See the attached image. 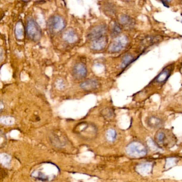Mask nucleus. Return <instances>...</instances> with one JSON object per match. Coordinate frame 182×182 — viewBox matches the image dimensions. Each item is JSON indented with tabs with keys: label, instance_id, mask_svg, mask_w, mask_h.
Returning a JSON list of instances; mask_svg holds the SVG:
<instances>
[{
	"label": "nucleus",
	"instance_id": "f257e3e1",
	"mask_svg": "<svg viewBox=\"0 0 182 182\" xmlns=\"http://www.w3.org/2000/svg\"><path fill=\"white\" fill-rule=\"evenodd\" d=\"M126 152L129 156L139 158L146 155L147 153V149L142 142L133 141L126 146Z\"/></svg>",
	"mask_w": 182,
	"mask_h": 182
},
{
	"label": "nucleus",
	"instance_id": "f03ea898",
	"mask_svg": "<svg viewBox=\"0 0 182 182\" xmlns=\"http://www.w3.org/2000/svg\"><path fill=\"white\" fill-rule=\"evenodd\" d=\"M155 141L158 145L161 147H170L172 146L174 139L173 135L169 133V131L164 130H159L156 133L155 136Z\"/></svg>",
	"mask_w": 182,
	"mask_h": 182
},
{
	"label": "nucleus",
	"instance_id": "7ed1b4c3",
	"mask_svg": "<svg viewBox=\"0 0 182 182\" xmlns=\"http://www.w3.org/2000/svg\"><path fill=\"white\" fill-rule=\"evenodd\" d=\"M26 33L29 38L33 41L39 40L41 37V29L38 24L32 19H30L27 21Z\"/></svg>",
	"mask_w": 182,
	"mask_h": 182
},
{
	"label": "nucleus",
	"instance_id": "20e7f679",
	"mask_svg": "<svg viewBox=\"0 0 182 182\" xmlns=\"http://www.w3.org/2000/svg\"><path fill=\"white\" fill-rule=\"evenodd\" d=\"M127 44L128 39L126 36H117L110 45L108 50L111 52H119L123 50Z\"/></svg>",
	"mask_w": 182,
	"mask_h": 182
},
{
	"label": "nucleus",
	"instance_id": "39448f33",
	"mask_svg": "<svg viewBox=\"0 0 182 182\" xmlns=\"http://www.w3.org/2000/svg\"><path fill=\"white\" fill-rule=\"evenodd\" d=\"M48 26L51 31L58 32L62 31L64 28L65 21L59 15H54L49 19Z\"/></svg>",
	"mask_w": 182,
	"mask_h": 182
},
{
	"label": "nucleus",
	"instance_id": "423d86ee",
	"mask_svg": "<svg viewBox=\"0 0 182 182\" xmlns=\"http://www.w3.org/2000/svg\"><path fill=\"white\" fill-rule=\"evenodd\" d=\"M87 74V68L85 65L81 63H79L75 65L73 70L72 74L75 79L82 80L84 79Z\"/></svg>",
	"mask_w": 182,
	"mask_h": 182
},
{
	"label": "nucleus",
	"instance_id": "0eeeda50",
	"mask_svg": "<svg viewBox=\"0 0 182 182\" xmlns=\"http://www.w3.org/2000/svg\"><path fill=\"white\" fill-rule=\"evenodd\" d=\"M55 169H56V167H54L52 169H48V170L47 169L46 170L43 169H39V170L36 169L32 172V176L34 178L38 179L39 181H49V179L50 178V176L51 175L48 173H50V171H52Z\"/></svg>",
	"mask_w": 182,
	"mask_h": 182
},
{
	"label": "nucleus",
	"instance_id": "6e6552de",
	"mask_svg": "<svg viewBox=\"0 0 182 182\" xmlns=\"http://www.w3.org/2000/svg\"><path fill=\"white\" fill-rule=\"evenodd\" d=\"M106 32V27L104 25H98L95 26L89 31L88 34V39L93 41L95 39L105 35Z\"/></svg>",
	"mask_w": 182,
	"mask_h": 182
},
{
	"label": "nucleus",
	"instance_id": "1a4fd4ad",
	"mask_svg": "<svg viewBox=\"0 0 182 182\" xmlns=\"http://www.w3.org/2000/svg\"><path fill=\"white\" fill-rule=\"evenodd\" d=\"M108 43V38L105 35L101 36L92 41L91 48L94 50H101L104 49Z\"/></svg>",
	"mask_w": 182,
	"mask_h": 182
},
{
	"label": "nucleus",
	"instance_id": "9d476101",
	"mask_svg": "<svg viewBox=\"0 0 182 182\" xmlns=\"http://www.w3.org/2000/svg\"><path fill=\"white\" fill-rule=\"evenodd\" d=\"M99 83L96 80L88 79L82 82L80 87L85 91H92L96 90L99 87Z\"/></svg>",
	"mask_w": 182,
	"mask_h": 182
},
{
	"label": "nucleus",
	"instance_id": "9b49d317",
	"mask_svg": "<svg viewBox=\"0 0 182 182\" xmlns=\"http://www.w3.org/2000/svg\"><path fill=\"white\" fill-rule=\"evenodd\" d=\"M172 71V66L166 67L156 77L155 79L156 82L158 83H163L164 82H166L171 74Z\"/></svg>",
	"mask_w": 182,
	"mask_h": 182
},
{
	"label": "nucleus",
	"instance_id": "f8f14e48",
	"mask_svg": "<svg viewBox=\"0 0 182 182\" xmlns=\"http://www.w3.org/2000/svg\"><path fill=\"white\" fill-rule=\"evenodd\" d=\"M152 167L153 166L151 163H142L136 166V172L141 175L146 176L151 174L152 170Z\"/></svg>",
	"mask_w": 182,
	"mask_h": 182
},
{
	"label": "nucleus",
	"instance_id": "ddd939ff",
	"mask_svg": "<svg viewBox=\"0 0 182 182\" xmlns=\"http://www.w3.org/2000/svg\"><path fill=\"white\" fill-rule=\"evenodd\" d=\"M63 39L65 41H66L67 42L69 43H74L77 41V34L74 31H73L72 29L70 30L69 29L65 32L63 35Z\"/></svg>",
	"mask_w": 182,
	"mask_h": 182
},
{
	"label": "nucleus",
	"instance_id": "4468645a",
	"mask_svg": "<svg viewBox=\"0 0 182 182\" xmlns=\"http://www.w3.org/2000/svg\"><path fill=\"white\" fill-rule=\"evenodd\" d=\"M119 23L123 27L130 28L133 25V21L129 15H122L119 17Z\"/></svg>",
	"mask_w": 182,
	"mask_h": 182
},
{
	"label": "nucleus",
	"instance_id": "2eb2a0df",
	"mask_svg": "<svg viewBox=\"0 0 182 182\" xmlns=\"http://www.w3.org/2000/svg\"><path fill=\"white\" fill-rule=\"evenodd\" d=\"M147 125L152 128H158L161 126L162 121L161 119L156 116H151L147 119Z\"/></svg>",
	"mask_w": 182,
	"mask_h": 182
},
{
	"label": "nucleus",
	"instance_id": "dca6fc26",
	"mask_svg": "<svg viewBox=\"0 0 182 182\" xmlns=\"http://www.w3.org/2000/svg\"><path fill=\"white\" fill-rule=\"evenodd\" d=\"M133 59H134V58H133V55H131L130 54L126 55V56L123 57V59L122 60V63H121V67L123 69H125L126 67L129 65L132 62H133Z\"/></svg>",
	"mask_w": 182,
	"mask_h": 182
},
{
	"label": "nucleus",
	"instance_id": "f3484780",
	"mask_svg": "<svg viewBox=\"0 0 182 182\" xmlns=\"http://www.w3.org/2000/svg\"><path fill=\"white\" fill-rule=\"evenodd\" d=\"M106 139L110 142H113L116 141L117 137V133L116 130L113 129H109L106 133Z\"/></svg>",
	"mask_w": 182,
	"mask_h": 182
},
{
	"label": "nucleus",
	"instance_id": "a211bd4d",
	"mask_svg": "<svg viewBox=\"0 0 182 182\" xmlns=\"http://www.w3.org/2000/svg\"><path fill=\"white\" fill-rule=\"evenodd\" d=\"M122 32V27L120 23H114L113 24V26L111 29V35L114 37L117 36L121 33Z\"/></svg>",
	"mask_w": 182,
	"mask_h": 182
},
{
	"label": "nucleus",
	"instance_id": "6ab92c4d",
	"mask_svg": "<svg viewBox=\"0 0 182 182\" xmlns=\"http://www.w3.org/2000/svg\"><path fill=\"white\" fill-rule=\"evenodd\" d=\"M1 122L5 126L13 125L15 122V119L10 116H3L1 118Z\"/></svg>",
	"mask_w": 182,
	"mask_h": 182
},
{
	"label": "nucleus",
	"instance_id": "aec40b11",
	"mask_svg": "<svg viewBox=\"0 0 182 182\" xmlns=\"http://www.w3.org/2000/svg\"><path fill=\"white\" fill-rule=\"evenodd\" d=\"M1 162L6 167H9L10 166L11 157L6 153L1 154Z\"/></svg>",
	"mask_w": 182,
	"mask_h": 182
},
{
	"label": "nucleus",
	"instance_id": "412c9836",
	"mask_svg": "<svg viewBox=\"0 0 182 182\" xmlns=\"http://www.w3.org/2000/svg\"><path fill=\"white\" fill-rule=\"evenodd\" d=\"M15 35L17 38L18 39H21L24 35L23 27L22 24L19 22L16 25L15 28Z\"/></svg>",
	"mask_w": 182,
	"mask_h": 182
},
{
	"label": "nucleus",
	"instance_id": "4be33fe9",
	"mask_svg": "<svg viewBox=\"0 0 182 182\" xmlns=\"http://www.w3.org/2000/svg\"><path fill=\"white\" fill-rule=\"evenodd\" d=\"M56 85L58 88H59L60 89H62L65 87L64 83L62 80H59L57 81Z\"/></svg>",
	"mask_w": 182,
	"mask_h": 182
},
{
	"label": "nucleus",
	"instance_id": "5701e85b",
	"mask_svg": "<svg viewBox=\"0 0 182 182\" xmlns=\"http://www.w3.org/2000/svg\"><path fill=\"white\" fill-rule=\"evenodd\" d=\"M161 1L162 3L164 4V5L166 7H168L167 6V2H170L172 0H160Z\"/></svg>",
	"mask_w": 182,
	"mask_h": 182
},
{
	"label": "nucleus",
	"instance_id": "b1692460",
	"mask_svg": "<svg viewBox=\"0 0 182 182\" xmlns=\"http://www.w3.org/2000/svg\"><path fill=\"white\" fill-rule=\"evenodd\" d=\"M126 1H131V0H126Z\"/></svg>",
	"mask_w": 182,
	"mask_h": 182
}]
</instances>
